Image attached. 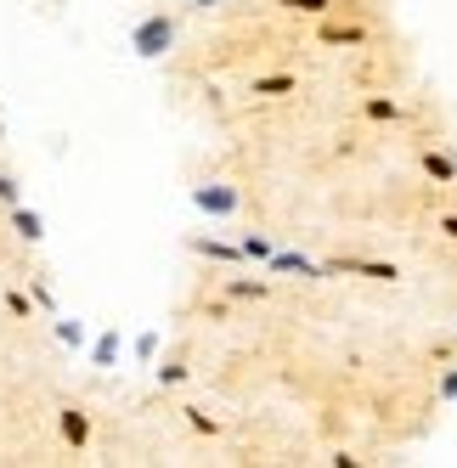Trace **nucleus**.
<instances>
[{"instance_id":"obj_1","label":"nucleus","mask_w":457,"mask_h":468,"mask_svg":"<svg viewBox=\"0 0 457 468\" xmlns=\"http://www.w3.org/2000/svg\"><path fill=\"white\" fill-rule=\"evenodd\" d=\"M130 46H136V57H165V51L175 46V17H165V12L142 17L136 35H130Z\"/></svg>"},{"instance_id":"obj_2","label":"nucleus","mask_w":457,"mask_h":468,"mask_svg":"<svg viewBox=\"0 0 457 468\" xmlns=\"http://www.w3.org/2000/svg\"><path fill=\"white\" fill-rule=\"evenodd\" d=\"M57 429H62V441H69L74 452L90 446V412H85V407H62V412H57Z\"/></svg>"},{"instance_id":"obj_3","label":"nucleus","mask_w":457,"mask_h":468,"mask_svg":"<svg viewBox=\"0 0 457 468\" xmlns=\"http://www.w3.org/2000/svg\"><path fill=\"white\" fill-rule=\"evenodd\" d=\"M192 204L204 215H238V186H192Z\"/></svg>"},{"instance_id":"obj_4","label":"nucleus","mask_w":457,"mask_h":468,"mask_svg":"<svg viewBox=\"0 0 457 468\" xmlns=\"http://www.w3.org/2000/svg\"><path fill=\"white\" fill-rule=\"evenodd\" d=\"M266 265H271V277H311V282L322 277V265H316V260L288 254V249H271V260H266Z\"/></svg>"},{"instance_id":"obj_5","label":"nucleus","mask_w":457,"mask_h":468,"mask_svg":"<svg viewBox=\"0 0 457 468\" xmlns=\"http://www.w3.org/2000/svg\"><path fill=\"white\" fill-rule=\"evenodd\" d=\"M12 231H17L23 243H40V238H46V220H40L35 209H23V204H12Z\"/></svg>"},{"instance_id":"obj_6","label":"nucleus","mask_w":457,"mask_h":468,"mask_svg":"<svg viewBox=\"0 0 457 468\" xmlns=\"http://www.w3.org/2000/svg\"><path fill=\"white\" fill-rule=\"evenodd\" d=\"M423 176H430V181H446V186H452V181H457V158L430 147V153H423Z\"/></svg>"},{"instance_id":"obj_7","label":"nucleus","mask_w":457,"mask_h":468,"mask_svg":"<svg viewBox=\"0 0 457 468\" xmlns=\"http://www.w3.org/2000/svg\"><path fill=\"white\" fill-rule=\"evenodd\" d=\"M192 254H204V260H243L238 243H220V238H192Z\"/></svg>"},{"instance_id":"obj_8","label":"nucleus","mask_w":457,"mask_h":468,"mask_svg":"<svg viewBox=\"0 0 457 468\" xmlns=\"http://www.w3.org/2000/svg\"><path fill=\"white\" fill-rule=\"evenodd\" d=\"M282 12H293V17H328L334 12V0H277Z\"/></svg>"},{"instance_id":"obj_9","label":"nucleus","mask_w":457,"mask_h":468,"mask_svg":"<svg viewBox=\"0 0 457 468\" xmlns=\"http://www.w3.org/2000/svg\"><path fill=\"white\" fill-rule=\"evenodd\" d=\"M226 293H232V299H266L271 282H260V277H254V282H249V277H232V282H226Z\"/></svg>"},{"instance_id":"obj_10","label":"nucleus","mask_w":457,"mask_h":468,"mask_svg":"<svg viewBox=\"0 0 457 468\" xmlns=\"http://www.w3.org/2000/svg\"><path fill=\"white\" fill-rule=\"evenodd\" d=\"M90 361H96V367H113V361H119V333H102V339L90 345Z\"/></svg>"},{"instance_id":"obj_11","label":"nucleus","mask_w":457,"mask_h":468,"mask_svg":"<svg viewBox=\"0 0 457 468\" xmlns=\"http://www.w3.org/2000/svg\"><path fill=\"white\" fill-rule=\"evenodd\" d=\"M293 85H300L293 74H271V80H254V96H288Z\"/></svg>"},{"instance_id":"obj_12","label":"nucleus","mask_w":457,"mask_h":468,"mask_svg":"<svg viewBox=\"0 0 457 468\" xmlns=\"http://www.w3.org/2000/svg\"><path fill=\"white\" fill-rule=\"evenodd\" d=\"M322 40H328V46H362L367 28H322Z\"/></svg>"},{"instance_id":"obj_13","label":"nucleus","mask_w":457,"mask_h":468,"mask_svg":"<svg viewBox=\"0 0 457 468\" xmlns=\"http://www.w3.org/2000/svg\"><path fill=\"white\" fill-rule=\"evenodd\" d=\"M238 249H243V260H271V243L260 238V231H249V238H243Z\"/></svg>"},{"instance_id":"obj_14","label":"nucleus","mask_w":457,"mask_h":468,"mask_svg":"<svg viewBox=\"0 0 457 468\" xmlns=\"http://www.w3.org/2000/svg\"><path fill=\"white\" fill-rule=\"evenodd\" d=\"M367 119H389V124H396L401 108H396V102H384V96H373V102H367Z\"/></svg>"},{"instance_id":"obj_15","label":"nucleus","mask_w":457,"mask_h":468,"mask_svg":"<svg viewBox=\"0 0 457 468\" xmlns=\"http://www.w3.org/2000/svg\"><path fill=\"white\" fill-rule=\"evenodd\" d=\"M186 423H192V429H198V434H220V423H215L209 412H198V407H186Z\"/></svg>"},{"instance_id":"obj_16","label":"nucleus","mask_w":457,"mask_h":468,"mask_svg":"<svg viewBox=\"0 0 457 468\" xmlns=\"http://www.w3.org/2000/svg\"><path fill=\"white\" fill-rule=\"evenodd\" d=\"M57 339L80 350V345H85V327H80V322H57Z\"/></svg>"},{"instance_id":"obj_17","label":"nucleus","mask_w":457,"mask_h":468,"mask_svg":"<svg viewBox=\"0 0 457 468\" xmlns=\"http://www.w3.org/2000/svg\"><path fill=\"white\" fill-rule=\"evenodd\" d=\"M158 384H186V361H165L158 367Z\"/></svg>"},{"instance_id":"obj_18","label":"nucleus","mask_w":457,"mask_h":468,"mask_svg":"<svg viewBox=\"0 0 457 468\" xmlns=\"http://www.w3.org/2000/svg\"><path fill=\"white\" fill-rule=\"evenodd\" d=\"M0 204H6V209H12V204H23V192H17V181H12V176H0Z\"/></svg>"},{"instance_id":"obj_19","label":"nucleus","mask_w":457,"mask_h":468,"mask_svg":"<svg viewBox=\"0 0 457 468\" xmlns=\"http://www.w3.org/2000/svg\"><path fill=\"white\" fill-rule=\"evenodd\" d=\"M441 400H457V367H446V373H441V389H435Z\"/></svg>"},{"instance_id":"obj_20","label":"nucleus","mask_w":457,"mask_h":468,"mask_svg":"<svg viewBox=\"0 0 457 468\" xmlns=\"http://www.w3.org/2000/svg\"><path fill=\"white\" fill-rule=\"evenodd\" d=\"M6 311L12 316H28V311H35V299H28V293H6Z\"/></svg>"},{"instance_id":"obj_21","label":"nucleus","mask_w":457,"mask_h":468,"mask_svg":"<svg viewBox=\"0 0 457 468\" xmlns=\"http://www.w3.org/2000/svg\"><path fill=\"white\" fill-rule=\"evenodd\" d=\"M153 350H158V339H153V333H142V339H136V356H142V361H153Z\"/></svg>"},{"instance_id":"obj_22","label":"nucleus","mask_w":457,"mask_h":468,"mask_svg":"<svg viewBox=\"0 0 457 468\" xmlns=\"http://www.w3.org/2000/svg\"><path fill=\"white\" fill-rule=\"evenodd\" d=\"M435 226H441V231H446V238H457V215H441V220H435Z\"/></svg>"},{"instance_id":"obj_23","label":"nucleus","mask_w":457,"mask_h":468,"mask_svg":"<svg viewBox=\"0 0 457 468\" xmlns=\"http://www.w3.org/2000/svg\"><path fill=\"white\" fill-rule=\"evenodd\" d=\"M192 6H226V0H192Z\"/></svg>"}]
</instances>
